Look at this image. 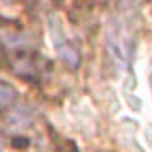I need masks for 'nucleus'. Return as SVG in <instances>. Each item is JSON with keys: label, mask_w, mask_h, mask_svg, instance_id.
Returning a JSON list of instances; mask_svg holds the SVG:
<instances>
[{"label": "nucleus", "mask_w": 152, "mask_h": 152, "mask_svg": "<svg viewBox=\"0 0 152 152\" xmlns=\"http://www.w3.org/2000/svg\"><path fill=\"white\" fill-rule=\"evenodd\" d=\"M122 100H124V107L128 109L130 113H143V98L137 91H130V89H122Z\"/></svg>", "instance_id": "obj_1"}, {"label": "nucleus", "mask_w": 152, "mask_h": 152, "mask_svg": "<svg viewBox=\"0 0 152 152\" xmlns=\"http://www.w3.org/2000/svg\"><path fill=\"white\" fill-rule=\"evenodd\" d=\"M15 100H18V91L9 85V83H2V80H0V111L9 109Z\"/></svg>", "instance_id": "obj_2"}, {"label": "nucleus", "mask_w": 152, "mask_h": 152, "mask_svg": "<svg viewBox=\"0 0 152 152\" xmlns=\"http://www.w3.org/2000/svg\"><path fill=\"white\" fill-rule=\"evenodd\" d=\"M57 50H59V57L63 59L70 67H76V65H78V52H76L74 46H70L67 41H63V44L57 46Z\"/></svg>", "instance_id": "obj_3"}, {"label": "nucleus", "mask_w": 152, "mask_h": 152, "mask_svg": "<svg viewBox=\"0 0 152 152\" xmlns=\"http://www.w3.org/2000/svg\"><path fill=\"white\" fill-rule=\"evenodd\" d=\"M141 139H143V146H146L148 150H152V120H148L146 124H143V128H141Z\"/></svg>", "instance_id": "obj_4"}, {"label": "nucleus", "mask_w": 152, "mask_h": 152, "mask_svg": "<svg viewBox=\"0 0 152 152\" xmlns=\"http://www.w3.org/2000/svg\"><path fill=\"white\" fill-rule=\"evenodd\" d=\"M148 83H150V96H152V74H150V78H148Z\"/></svg>", "instance_id": "obj_5"}, {"label": "nucleus", "mask_w": 152, "mask_h": 152, "mask_svg": "<svg viewBox=\"0 0 152 152\" xmlns=\"http://www.w3.org/2000/svg\"><path fill=\"white\" fill-rule=\"evenodd\" d=\"M0 152H2V146H0Z\"/></svg>", "instance_id": "obj_6"}]
</instances>
